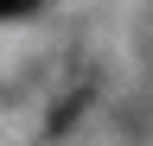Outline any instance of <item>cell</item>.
<instances>
[{
	"instance_id": "obj_1",
	"label": "cell",
	"mask_w": 153,
	"mask_h": 146,
	"mask_svg": "<svg viewBox=\"0 0 153 146\" xmlns=\"http://www.w3.org/2000/svg\"><path fill=\"white\" fill-rule=\"evenodd\" d=\"M38 0H0V19H19V13H32Z\"/></svg>"
}]
</instances>
